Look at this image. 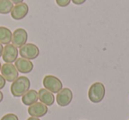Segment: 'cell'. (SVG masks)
<instances>
[{
    "label": "cell",
    "mask_w": 129,
    "mask_h": 120,
    "mask_svg": "<svg viewBox=\"0 0 129 120\" xmlns=\"http://www.w3.org/2000/svg\"><path fill=\"white\" fill-rule=\"evenodd\" d=\"M30 81L27 77H18L11 85V93L14 97H20L30 89Z\"/></svg>",
    "instance_id": "cell-1"
},
{
    "label": "cell",
    "mask_w": 129,
    "mask_h": 120,
    "mask_svg": "<svg viewBox=\"0 0 129 120\" xmlns=\"http://www.w3.org/2000/svg\"><path fill=\"white\" fill-rule=\"evenodd\" d=\"M88 99L93 103H99L105 96V87L101 82H95L88 89Z\"/></svg>",
    "instance_id": "cell-2"
},
{
    "label": "cell",
    "mask_w": 129,
    "mask_h": 120,
    "mask_svg": "<svg viewBox=\"0 0 129 120\" xmlns=\"http://www.w3.org/2000/svg\"><path fill=\"white\" fill-rule=\"evenodd\" d=\"M43 84L44 88L51 92L52 94H57L63 88V83L57 77L53 75H46L43 78Z\"/></svg>",
    "instance_id": "cell-3"
},
{
    "label": "cell",
    "mask_w": 129,
    "mask_h": 120,
    "mask_svg": "<svg viewBox=\"0 0 129 120\" xmlns=\"http://www.w3.org/2000/svg\"><path fill=\"white\" fill-rule=\"evenodd\" d=\"M20 57L23 58L28 59V60H33L38 57L40 54L39 48L34 43H26L22 47L20 48L19 50Z\"/></svg>",
    "instance_id": "cell-4"
},
{
    "label": "cell",
    "mask_w": 129,
    "mask_h": 120,
    "mask_svg": "<svg viewBox=\"0 0 129 120\" xmlns=\"http://www.w3.org/2000/svg\"><path fill=\"white\" fill-rule=\"evenodd\" d=\"M1 75L8 82H13L19 77V72L14 65L10 63H6L1 67Z\"/></svg>",
    "instance_id": "cell-5"
},
{
    "label": "cell",
    "mask_w": 129,
    "mask_h": 120,
    "mask_svg": "<svg viewBox=\"0 0 129 120\" xmlns=\"http://www.w3.org/2000/svg\"><path fill=\"white\" fill-rule=\"evenodd\" d=\"M73 97H74V95H73L72 90L68 88H62L57 93V96H56V100L60 107H67L71 103Z\"/></svg>",
    "instance_id": "cell-6"
},
{
    "label": "cell",
    "mask_w": 129,
    "mask_h": 120,
    "mask_svg": "<svg viewBox=\"0 0 129 120\" xmlns=\"http://www.w3.org/2000/svg\"><path fill=\"white\" fill-rule=\"evenodd\" d=\"M27 32L24 28H17L13 33L12 36V44L16 48H20L27 43Z\"/></svg>",
    "instance_id": "cell-7"
},
{
    "label": "cell",
    "mask_w": 129,
    "mask_h": 120,
    "mask_svg": "<svg viewBox=\"0 0 129 120\" xmlns=\"http://www.w3.org/2000/svg\"><path fill=\"white\" fill-rule=\"evenodd\" d=\"M18 49L13 44H6V47H4V50H3L2 54V58L6 63L13 64L15 62L18 58Z\"/></svg>",
    "instance_id": "cell-8"
},
{
    "label": "cell",
    "mask_w": 129,
    "mask_h": 120,
    "mask_svg": "<svg viewBox=\"0 0 129 120\" xmlns=\"http://www.w3.org/2000/svg\"><path fill=\"white\" fill-rule=\"evenodd\" d=\"M29 11L28 6L26 3H20V4L15 5L13 8L12 9L11 16L13 20H20L24 19L27 15Z\"/></svg>",
    "instance_id": "cell-9"
},
{
    "label": "cell",
    "mask_w": 129,
    "mask_h": 120,
    "mask_svg": "<svg viewBox=\"0 0 129 120\" xmlns=\"http://www.w3.org/2000/svg\"><path fill=\"white\" fill-rule=\"evenodd\" d=\"M27 112L31 116L40 118L42 116H44L48 113V108L45 104L42 103L41 102H36V103L29 106Z\"/></svg>",
    "instance_id": "cell-10"
},
{
    "label": "cell",
    "mask_w": 129,
    "mask_h": 120,
    "mask_svg": "<svg viewBox=\"0 0 129 120\" xmlns=\"http://www.w3.org/2000/svg\"><path fill=\"white\" fill-rule=\"evenodd\" d=\"M14 63V65L17 70H18V72H21V73H29L34 69V65L31 62V60L23 58V57L17 58V60Z\"/></svg>",
    "instance_id": "cell-11"
},
{
    "label": "cell",
    "mask_w": 129,
    "mask_h": 120,
    "mask_svg": "<svg viewBox=\"0 0 129 120\" xmlns=\"http://www.w3.org/2000/svg\"><path fill=\"white\" fill-rule=\"evenodd\" d=\"M38 99L42 103L45 104L46 106H51L55 102L54 95L45 88H41L38 92Z\"/></svg>",
    "instance_id": "cell-12"
},
{
    "label": "cell",
    "mask_w": 129,
    "mask_h": 120,
    "mask_svg": "<svg viewBox=\"0 0 129 120\" xmlns=\"http://www.w3.org/2000/svg\"><path fill=\"white\" fill-rule=\"evenodd\" d=\"M22 102L24 105L30 106L37 102L38 101V92L35 89H29L25 95H22Z\"/></svg>",
    "instance_id": "cell-13"
},
{
    "label": "cell",
    "mask_w": 129,
    "mask_h": 120,
    "mask_svg": "<svg viewBox=\"0 0 129 120\" xmlns=\"http://www.w3.org/2000/svg\"><path fill=\"white\" fill-rule=\"evenodd\" d=\"M13 33L9 28L6 27H0V43L2 44H9L12 43Z\"/></svg>",
    "instance_id": "cell-14"
},
{
    "label": "cell",
    "mask_w": 129,
    "mask_h": 120,
    "mask_svg": "<svg viewBox=\"0 0 129 120\" xmlns=\"http://www.w3.org/2000/svg\"><path fill=\"white\" fill-rule=\"evenodd\" d=\"M13 6V3L11 0H0V14L11 13Z\"/></svg>",
    "instance_id": "cell-15"
},
{
    "label": "cell",
    "mask_w": 129,
    "mask_h": 120,
    "mask_svg": "<svg viewBox=\"0 0 129 120\" xmlns=\"http://www.w3.org/2000/svg\"><path fill=\"white\" fill-rule=\"evenodd\" d=\"M72 2V0H56V3L59 7H67L69 6V4Z\"/></svg>",
    "instance_id": "cell-16"
},
{
    "label": "cell",
    "mask_w": 129,
    "mask_h": 120,
    "mask_svg": "<svg viewBox=\"0 0 129 120\" xmlns=\"http://www.w3.org/2000/svg\"><path fill=\"white\" fill-rule=\"evenodd\" d=\"M0 120H19V117L15 114L13 113H9V114H6L3 116Z\"/></svg>",
    "instance_id": "cell-17"
},
{
    "label": "cell",
    "mask_w": 129,
    "mask_h": 120,
    "mask_svg": "<svg viewBox=\"0 0 129 120\" xmlns=\"http://www.w3.org/2000/svg\"><path fill=\"white\" fill-rule=\"evenodd\" d=\"M6 81L2 75H0V90L3 89L6 86Z\"/></svg>",
    "instance_id": "cell-18"
},
{
    "label": "cell",
    "mask_w": 129,
    "mask_h": 120,
    "mask_svg": "<svg viewBox=\"0 0 129 120\" xmlns=\"http://www.w3.org/2000/svg\"><path fill=\"white\" fill-rule=\"evenodd\" d=\"M86 1L87 0H72V2L74 3V5H76V6H81V5L84 4Z\"/></svg>",
    "instance_id": "cell-19"
},
{
    "label": "cell",
    "mask_w": 129,
    "mask_h": 120,
    "mask_svg": "<svg viewBox=\"0 0 129 120\" xmlns=\"http://www.w3.org/2000/svg\"><path fill=\"white\" fill-rule=\"evenodd\" d=\"M12 2L15 5H18V4H20V3H23L24 0H11Z\"/></svg>",
    "instance_id": "cell-20"
},
{
    "label": "cell",
    "mask_w": 129,
    "mask_h": 120,
    "mask_svg": "<svg viewBox=\"0 0 129 120\" xmlns=\"http://www.w3.org/2000/svg\"><path fill=\"white\" fill-rule=\"evenodd\" d=\"M3 50H4V47H3V44H2V43H0V57H2Z\"/></svg>",
    "instance_id": "cell-21"
},
{
    "label": "cell",
    "mask_w": 129,
    "mask_h": 120,
    "mask_svg": "<svg viewBox=\"0 0 129 120\" xmlns=\"http://www.w3.org/2000/svg\"><path fill=\"white\" fill-rule=\"evenodd\" d=\"M3 99H4V95H3V93L1 92V90H0V102H2Z\"/></svg>",
    "instance_id": "cell-22"
},
{
    "label": "cell",
    "mask_w": 129,
    "mask_h": 120,
    "mask_svg": "<svg viewBox=\"0 0 129 120\" xmlns=\"http://www.w3.org/2000/svg\"><path fill=\"white\" fill-rule=\"evenodd\" d=\"M27 120H40V118H38V117H34V116H30V117L27 118Z\"/></svg>",
    "instance_id": "cell-23"
},
{
    "label": "cell",
    "mask_w": 129,
    "mask_h": 120,
    "mask_svg": "<svg viewBox=\"0 0 129 120\" xmlns=\"http://www.w3.org/2000/svg\"><path fill=\"white\" fill-rule=\"evenodd\" d=\"M1 67H2V65H1V63H0V71H1Z\"/></svg>",
    "instance_id": "cell-24"
}]
</instances>
